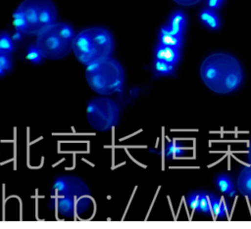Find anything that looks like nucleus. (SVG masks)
<instances>
[{
	"label": "nucleus",
	"mask_w": 251,
	"mask_h": 229,
	"mask_svg": "<svg viewBox=\"0 0 251 229\" xmlns=\"http://www.w3.org/2000/svg\"><path fill=\"white\" fill-rule=\"evenodd\" d=\"M13 50H14V44L12 40L6 33H3L1 36V39H0V53L10 54Z\"/></svg>",
	"instance_id": "obj_19"
},
{
	"label": "nucleus",
	"mask_w": 251,
	"mask_h": 229,
	"mask_svg": "<svg viewBox=\"0 0 251 229\" xmlns=\"http://www.w3.org/2000/svg\"><path fill=\"white\" fill-rule=\"evenodd\" d=\"M166 157L168 159H176L182 157L184 152V148L179 141H171L166 147Z\"/></svg>",
	"instance_id": "obj_16"
},
{
	"label": "nucleus",
	"mask_w": 251,
	"mask_h": 229,
	"mask_svg": "<svg viewBox=\"0 0 251 229\" xmlns=\"http://www.w3.org/2000/svg\"><path fill=\"white\" fill-rule=\"evenodd\" d=\"M75 38V32L70 25L54 23L38 35L36 45L45 59L59 60L73 50Z\"/></svg>",
	"instance_id": "obj_5"
},
{
	"label": "nucleus",
	"mask_w": 251,
	"mask_h": 229,
	"mask_svg": "<svg viewBox=\"0 0 251 229\" xmlns=\"http://www.w3.org/2000/svg\"><path fill=\"white\" fill-rule=\"evenodd\" d=\"M185 26H186L185 15L181 11H177L171 16L170 22H169V25L167 26V28L171 33H173L177 36L183 37Z\"/></svg>",
	"instance_id": "obj_11"
},
{
	"label": "nucleus",
	"mask_w": 251,
	"mask_h": 229,
	"mask_svg": "<svg viewBox=\"0 0 251 229\" xmlns=\"http://www.w3.org/2000/svg\"><path fill=\"white\" fill-rule=\"evenodd\" d=\"M56 207L60 215L64 217H72L77 211V198L69 196L58 197Z\"/></svg>",
	"instance_id": "obj_10"
},
{
	"label": "nucleus",
	"mask_w": 251,
	"mask_h": 229,
	"mask_svg": "<svg viewBox=\"0 0 251 229\" xmlns=\"http://www.w3.org/2000/svg\"><path fill=\"white\" fill-rule=\"evenodd\" d=\"M175 65L166 63L164 61L155 59L154 61V71L158 76H169L175 72Z\"/></svg>",
	"instance_id": "obj_17"
},
{
	"label": "nucleus",
	"mask_w": 251,
	"mask_h": 229,
	"mask_svg": "<svg viewBox=\"0 0 251 229\" xmlns=\"http://www.w3.org/2000/svg\"><path fill=\"white\" fill-rule=\"evenodd\" d=\"M200 21L210 30H218L221 22L218 15L212 9H203L200 12Z\"/></svg>",
	"instance_id": "obj_13"
},
{
	"label": "nucleus",
	"mask_w": 251,
	"mask_h": 229,
	"mask_svg": "<svg viewBox=\"0 0 251 229\" xmlns=\"http://www.w3.org/2000/svg\"><path fill=\"white\" fill-rule=\"evenodd\" d=\"M247 157H248V162L251 165V141L249 143V147H248V153H247Z\"/></svg>",
	"instance_id": "obj_26"
},
{
	"label": "nucleus",
	"mask_w": 251,
	"mask_h": 229,
	"mask_svg": "<svg viewBox=\"0 0 251 229\" xmlns=\"http://www.w3.org/2000/svg\"><path fill=\"white\" fill-rule=\"evenodd\" d=\"M174 1L182 6H192L200 2L201 0H174Z\"/></svg>",
	"instance_id": "obj_24"
},
{
	"label": "nucleus",
	"mask_w": 251,
	"mask_h": 229,
	"mask_svg": "<svg viewBox=\"0 0 251 229\" xmlns=\"http://www.w3.org/2000/svg\"><path fill=\"white\" fill-rule=\"evenodd\" d=\"M113 50V36L108 30L101 27L82 31L76 36L73 44V52L76 58L86 66L111 57Z\"/></svg>",
	"instance_id": "obj_3"
},
{
	"label": "nucleus",
	"mask_w": 251,
	"mask_h": 229,
	"mask_svg": "<svg viewBox=\"0 0 251 229\" xmlns=\"http://www.w3.org/2000/svg\"><path fill=\"white\" fill-rule=\"evenodd\" d=\"M237 189L241 195L251 201V165L244 167L237 176Z\"/></svg>",
	"instance_id": "obj_9"
},
{
	"label": "nucleus",
	"mask_w": 251,
	"mask_h": 229,
	"mask_svg": "<svg viewBox=\"0 0 251 229\" xmlns=\"http://www.w3.org/2000/svg\"><path fill=\"white\" fill-rule=\"evenodd\" d=\"M200 76L204 84L218 94H228L241 85L243 71L239 61L228 53H214L202 62Z\"/></svg>",
	"instance_id": "obj_1"
},
{
	"label": "nucleus",
	"mask_w": 251,
	"mask_h": 229,
	"mask_svg": "<svg viewBox=\"0 0 251 229\" xmlns=\"http://www.w3.org/2000/svg\"><path fill=\"white\" fill-rule=\"evenodd\" d=\"M228 206L227 205V203L223 199L212 195L211 213L217 218H222L228 214Z\"/></svg>",
	"instance_id": "obj_14"
},
{
	"label": "nucleus",
	"mask_w": 251,
	"mask_h": 229,
	"mask_svg": "<svg viewBox=\"0 0 251 229\" xmlns=\"http://www.w3.org/2000/svg\"><path fill=\"white\" fill-rule=\"evenodd\" d=\"M216 185L219 188V190L229 196V197H234L235 196V189L233 187L232 180L226 174H221L216 178Z\"/></svg>",
	"instance_id": "obj_15"
},
{
	"label": "nucleus",
	"mask_w": 251,
	"mask_h": 229,
	"mask_svg": "<svg viewBox=\"0 0 251 229\" xmlns=\"http://www.w3.org/2000/svg\"><path fill=\"white\" fill-rule=\"evenodd\" d=\"M11 68L12 63L10 59V54L0 53V74H1V76H3L6 71L11 70Z\"/></svg>",
	"instance_id": "obj_20"
},
{
	"label": "nucleus",
	"mask_w": 251,
	"mask_h": 229,
	"mask_svg": "<svg viewBox=\"0 0 251 229\" xmlns=\"http://www.w3.org/2000/svg\"><path fill=\"white\" fill-rule=\"evenodd\" d=\"M27 58L35 63V64H39L42 62V60L44 59L43 55L41 54L39 48L37 47V45H33V46H30V48L28 49V53H27Z\"/></svg>",
	"instance_id": "obj_21"
},
{
	"label": "nucleus",
	"mask_w": 251,
	"mask_h": 229,
	"mask_svg": "<svg viewBox=\"0 0 251 229\" xmlns=\"http://www.w3.org/2000/svg\"><path fill=\"white\" fill-rule=\"evenodd\" d=\"M155 59L176 66L181 59V52L179 48H174L159 43L155 49Z\"/></svg>",
	"instance_id": "obj_8"
},
{
	"label": "nucleus",
	"mask_w": 251,
	"mask_h": 229,
	"mask_svg": "<svg viewBox=\"0 0 251 229\" xmlns=\"http://www.w3.org/2000/svg\"><path fill=\"white\" fill-rule=\"evenodd\" d=\"M91 194L90 187L81 178L75 175H63L58 177L51 189V195L55 197L69 196L74 198H81Z\"/></svg>",
	"instance_id": "obj_7"
},
{
	"label": "nucleus",
	"mask_w": 251,
	"mask_h": 229,
	"mask_svg": "<svg viewBox=\"0 0 251 229\" xmlns=\"http://www.w3.org/2000/svg\"><path fill=\"white\" fill-rule=\"evenodd\" d=\"M223 2H224V0H208L207 1L209 8L212 10L220 8L222 6Z\"/></svg>",
	"instance_id": "obj_25"
},
{
	"label": "nucleus",
	"mask_w": 251,
	"mask_h": 229,
	"mask_svg": "<svg viewBox=\"0 0 251 229\" xmlns=\"http://www.w3.org/2000/svg\"><path fill=\"white\" fill-rule=\"evenodd\" d=\"M91 206V199L87 196L77 199V213L83 214Z\"/></svg>",
	"instance_id": "obj_22"
},
{
	"label": "nucleus",
	"mask_w": 251,
	"mask_h": 229,
	"mask_svg": "<svg viewBox=\"0 0 251 229\" xmlns=\"http://www.w3.org/2000/svg\"><path fill=\"white\" fill-rule=\"evenodd\" d=\"M199 198H200V193H194L190 195L187 199V204L190 207V208L194 209L197 211L198 209V205H199Z\"/></svg>",
	"instance_id": "obj_23"
},
{
	"label": "nucleus",
	"mask_w": 251,
	"mask_h": 229,
	"mask_svg": "<svg viewBox=\"0 0 251 229\" xmlns=\"http://www.w3.org/2000/svg\"><path fill=\"white\" fill-rule=\"evenodd\" d=\"M87 119L94 130L109 131L119 124V105L107 97L95 98L88 105Z\"/></svg>",
	"instance_id": "obj_6"
},
{
	"label": "nucleus",
	"mask_w": 251,
	"mask_h": 229,
	"mask_svg": "<svg viewBox=\"0 0 251 229\" xmlns=\"http://www.w3.org/2000/svg\"><path fill=\"white\" fill-rule=\"evenodd\" d=\"M183 37L171 33L167 27H162L159 33V43L162 45L181 49L183 45Z\"/></svg>",
	"instance_id": "obj_12"
},
{
	"label": "nucleus",
	"mask_w": 251,
	"mask_h": 229,
	"mask_svg": "<svg viewBox=\"0 0 251 229\" xmlns=\"http://www.w3.org/2000/svg\"><path fill=\"white\" fill-rule=\"evenodd\" d=\"M86 79L94 92L109 96L123 90L125 71L116 59L108 57L87 66Z\"/></svg>",
	"instance_id": "obj_4"
},
{
	"label": "nucleus",
	"mask_w": 251,
	"mask_h": 229,
	"mask_svg": "<svg viewBox=\"0 0 251 229\" xmlns=\"http://www.w3.org/2000/svg\"><path fill=\"white\" fill-rule=\"evenodd\" d=\"M57 11L51 0H24L14 13V26L19 33L38 36L56 23Z\"/></svg>",
	"instance_id": "obj_2"
},
{
	"label": "nucleus",
	"mask_w": 251,
	"mask_h": 229,
	"mask_svg": "<svg viewBox=\"0 0 251 229\" xmlns=\"http://www.w3.org/2000/svg\"><path fill=\"white\" fill-rule=\"evenodd\" d=\"M211 201H212V195L200 192V198H199V205L197 211L211 214Z\"/></svg>",
	"instance_id": "obj_18"
}]
</instances>
